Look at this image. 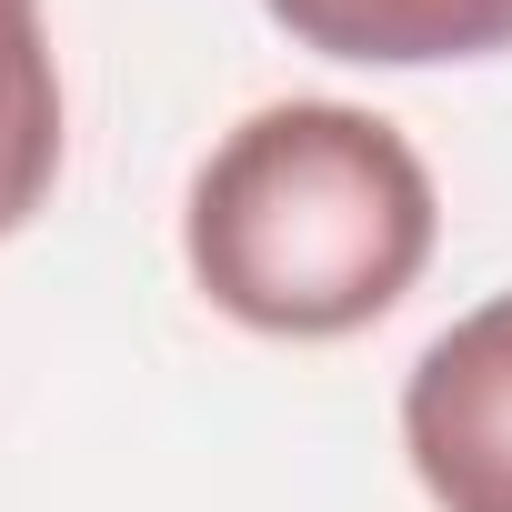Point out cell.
Instances as JSON below:
<instances>
[{
  "mask_svg": "<svg viewBox=\"0 0 512 512\" xmlns=\"http://www.w3.org/2000/svg\"><path fill=\"white\" fill-rule=\"evenodd\" d=\"M402 452L442 512H512V292L432 332L402 382Z\"/></svg>",
  "mask_w": 512,
  "mask_h": 512,
  "instance_id": "obj_2",
  "label": "cell"
},
{
  "mask_svg": "<svg viewBox=\"0 0 512 512\" xmlns=\"http://www.w3.org/2000/svg\"><path fill=\"white\" fill-rule=\"evenodd\" d=\"M61 181V61L41 0H0V241L31 231Z\"/></svg>",
  "mask_w": 512,
  "mask_h": 512,
  "instance_id": "obj_4",
  "label": "cell"
},
{
  "mask_svg": "<svg viewBox=\"0 0 512 512\" xmlns=\"http://www.w3.org/2000/svg\"><path fill=\"white\" fill-rule=\"evenodd\" d=\"M432 231V171L382 111L272 101L191 171L181 262L241 332L342 342L422 282Z\"/></svg>",
  "mask_w": 512,
  "mask_h": 512,
  "instance_id": "obj_1",
  "label": "cell"
},
{
  "mask_svg": "<svg viewBox=\"0 0 512 512\" xmlns=\"http://www.w3.org/2000/svg\"><path fill=\"white\" fill-rule=\"evenodd\" d=\"M262 11L362 71H432V61H502L512 51V0H262Z\"/></svg>",
  "mask_w": 512,
  "mask_h": 512,
  "instance_id": "obj_3",
  "label": "cell"
}]
</instances>
